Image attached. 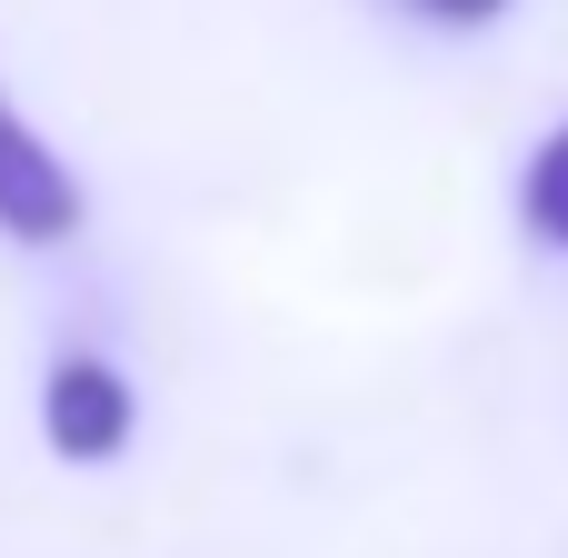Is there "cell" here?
<instances>
[{
    "mask_svg": "<svg viewBox=\"0 0 568 558\" xmlns=\"http://www.w3.org/2000/svg\"><path fill=\"white\" fill-rule=\"evenodd\" d=\"M130 419H140V399H130V379H120L100 349L50 359V389H40V439H50L60 459H80V469L120 459V449H130Z\"/></svg>",
    "mask_w": 568,
    "mask_h": 558,
    "instance_id": "1",
    "label": "cell"
},
{
    "mask_svg": "<svg viewBox=\"0 0 568 558\" xmlns=\"http://www.w3.org/2000/svg\"><path fill=\"white\" fill-rule=\"evenodd\" d=\"M0 230H10L20 250H50V240L80 230V180H70V160L10 110V90H0Z\"/></svg>",
    "mask_w": 568,
    "mask_h": 558,
    "instance_id": "2",
    "label": "cell"
},
{
    "mask_svg": "<svg viewBox=\"0 0 568 558\" xmlns=\"http://www.w3.org/2000/svg\"><path fill=\"white\" fill-rule=\"evenodd\" d=\"M519 220H529V240L568 250V120L529 150V170H519Z\"/></svg>",
    "mask_w": 568,
    "mask_h": 558,
    "instance_id": "3",
    "label": "cell"
},
{
    "mask_svg": "<svg viewBox=\"0 0 568 558\" xmlns=\"http://www.w3.org/2000/svg\"><path fill=\"white\" fill-rule=\"evenodd\" d=\"M409 10H419V20H439V30H489L509 0H409Z\"/></svg>",
    "mask_w": 568,
    "mask_h": 558,
    "instance_id": "4",
    "label": "cell"
}]
</instances>
